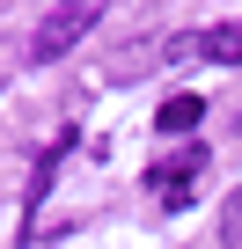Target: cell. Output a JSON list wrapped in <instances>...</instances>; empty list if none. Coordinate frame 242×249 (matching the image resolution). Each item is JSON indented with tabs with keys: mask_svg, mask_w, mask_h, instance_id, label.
<instances>
[{
	"mask_svg": "<svg viewBox=\"0 0 242 249\" xmlns=\"http://www.w3.org/2000/svg\"><path fill=\"white\" fill-rule=\"evenodd\" d=\"M198 44H205V59L242 66V22H213V30H198Z\"/></svg>",
	"mask_w": 242,
	"mask_h": 249,
	"instance_id": "4",
	"label": "cell"
},
{
	"mask_svg": "<svg viewBox=\"0 0 242 249\" xmlns=\"http://www.w3.org/2000/svg\"><path fill=\"white\" fill-rule=\"evenodd\" d=\"M198 169H205V147H184V154H169L162 169H147V183H154L169 205H191V183H184V176H198Z\"/></svg>",
	"mask_w": 242,
	"mask_h": 249,
	"instance_id": "2",
	"label": "cell"
},
{
	"mask_svg": "<svg viewBox=\"0 0 242 249\" xmlns=\"http://www.w3.org/2000/svg\"><path fill=\"white\" fill-rule=\"evenodd\" d=\"M154 124H162L169 140H184V132H198V124H205V95H169V103L154 110Z\"/></svg>",
	"mask_w": 242,
	"mask_h": 249,
	"instance_id": "3",
	"label": "cell"
},
{
	"mask_svg": "<svg viewBox=\"0 0 242 249\" xmlns=\"http://www.w3.org/2000/svg\"><path fill=\"white\" fill-rule=\"evenodd\" d=\"M88 30H95V0H59V8H44V15H37V30H30V66L66 59Z\"/></svg>",
	"mask_w": 242,
	"mask_h": 249,
	"instance_id": "1",
	"label": "cell"
},
{
	"mask_svg": "<svg viewBox=\"0 0 242 249\" xmlns=\"http://www.w3.org/2000/svg\"><path fill=\"white\" fill-rule=\"evenodd\" d=\"M220 249H242V191L220 198Z\"/></svg>",
	"mask_w": 242,
	"mask_h": 249,
	"instance_id": "5",
	"label": "cell"
}]
</instances>
